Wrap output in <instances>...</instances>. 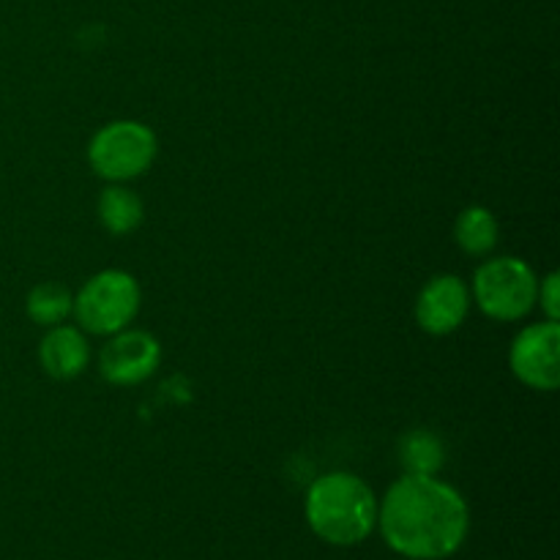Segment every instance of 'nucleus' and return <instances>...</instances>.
Returning a JSON list of instances; mask_svg holds the SVG:
<instances>
[{
    "label": "nucleus",
    "mask_w": 560,
    "mask_h": 560,
    "mask_svg": "<svg viewBox=\"0 0 560 560\" xmlns=\"http://www.w3.org/2000/svg\"><path fill=\"white\" fill-rule=\"evenodd\" d=\"M377 528L397 556L443 560L468 539L470 509L463 492L448 481L402 474L377 501Z\"/></svg>",
    "instance_id": "f257e3e1"
},
{
    "label": "nucleus",
    "mask_w": 560,
    "mask_h": 560,
    "mask_svg": "<svg viewBox=\"0 0 560 560\" xmlns=\"http://www.w3.org/2000/svg\"><path fill=\"white\" fill-rule=\"evenodd\" d=\"M312 534L331 547H355L377 528V498L361 476L331 470L312 481L304 501Z\"/></svg>",
    "instance_id": "f03ea898"
},
{
    "label": "nucleus",
    "mask_w": 560,
    "mask_h": 560,
    "mask_svg": "<svg viewBox=\"0 0 560 560\" xmlns=\"http://www.w3.org/2000/svg\"><path fill=\"white\" fill-rule=\"evenodd\" d=\"M142 304V290L129 271L107 268L88 279L74 295V320L82 331L113 337L129 328Z\"/></svg>",
    "instance_id": "7ed1b4c3"
},
{
    "label": "nucleus",
    "mask_w": 560,
    "mask_h": 560,
    "mask_svg": "<svg viewBox=\"0 0 560 560\" xmlns=\"http://www.w3.org/2000/svg\"><path fill=\"white\" fill-rule=\"evenodd\" d=\"M539 277L520 257H492L474 273L470 299L495 323L523 320L534 312Z\"/></svg>",
    "instance_id": "20e7f679"
},
{
    "label": "nucleus",
    "mask_w": 560,
    "mask_h": 560,
    "mask_svg": "<svg viewBox=\"0 0 560 560\" xmlns=\"http://www.w3.org/2000/svg\"><path fill=\"white\" fill-rule=\"evenodd\" d=\"M156 151L159 140L151 126L140 120H113L93 135L88 145V162L98 178L124 184L148 173Z\"/></svg>",
    "instance_id": "39448f33"
},
{
    "label": "nucleus",
    "mask_w": 560,
    "mask_h": 560,
    "mask_svg": "<svg viewBox=\"0 0 560 560\" xmlns=\"http://www.w3.org/2000/svg\"><path fill=\"white\" fill-rule=\"evenodd\" d=\"M509 366L534 392H556L560 386V323L525 326L509 348Z\"/></svg>",
    "instance_id": "423d86ee"
},
{
    "label": "nucleus",
    "mask_w": 560,
    "mask_h": 560,
    "mask_svg": "<svg viewBox=\"0 0 560 560\" xmlns=\"http://www.w3.org/2000/svg\"><path fill=\"white\" fill-rule=\"evenodd\" d=\"M162 364V345L153 334L124 328L113 334L98 355V372L113 386H137L148 381Z\"/></svg>",
    "instance_id": "0eeeda50"
},
{
    "label": "nucleus",
    "mask_w": 560,
    "mask_h": 560,
    "mask_svg": "<svg viewBox=\"0 0 560 560\" xmlns=\"http://www.w3.org/2000/svg\"><path fill=\"white\" fill-rule=\"evenodd\" d=\"M470 288L457 273H438L416 299V323L432 337L457 331L470 312Z\"/></svg>",
    "instance_id": "6e6552de"
},
{
    "label": "nucleus",
    "mask_w": 560,
    "mask_h": 560,
    "mask_svg": "<svg viewBox=\"0 0 560 560\" xmlns=\"http://www.w3.org/2000/svg\"><path fill=\"white\" fill-rule=\"evenodd\" d=\"M38 361L55 381H74L77 375H82L91 361V348L82 328L63 326V323L49 328L38 345Z\"/></svg>",
    "instance_id": "1a4fd4ad"
},
{
    "label": "nucleus",
    "mask_w": 560,
    "mask_h": 560,
    "mask_svg": "<svg viewBox=\"0 0 560 560\" xmlns=\"http://www.w3.org/2000/svg\"><path fill=\"white\" fill-rule=\"evenodd\" d=\"M145 219V206H142L140 195L126 186L113 184L102 191L98 197V222L104 224V230L113 235H129Z\"/></svg>",
    "instance_id": "9d476101"
},
{
    "label": "nucleus",
    "mask_w": 560,
    "mask_h": 560,
    "mask_svg": "<svg viewBox=\"0 0 560 560\" xmlns=\"http://www.w3.org/2000/svg\"><path fill=\"white\" fill-rule=\"evenodd\" d=\"M454 241L470 257H485L498 244V219L490 208L468 206L454 222Z\"/></svg>",
    "instance_id": "9b49d317"
},
{
    "label": "nucleus",
    "mask_w": 560,
    "mask_h": 560,
    "mask_svg": "<svg viewBox=\"0 0 560 560\" xmlns=\"http://www.w3.org/2000/svg\"><path fill=\"white\" fill-rule=\"evenodd\" d=\"M25 310H27V317H31L36 326H44V328L60 326L66 317H71V310H74V295H71L63 284L44 282L27 293Z\"/></svg>",
    "instance_id": "f8f14e48"
},
{
    "label": "nucleus",
    "mask_w": 560,
    "mask_h": 560,
    "mask_svg": "<svg viewBox=\"0 0 560 560\" xmlns=\"http://www.w3.org/2000/svg\"><path fill=\"white\" fill-rule=\"evenodd\" d=\"M399 463L405 474L435 476L443 465V443L430 430H413L399 441Z\"/></svg>",
    "instance_id": "ddd939ff"
},
{
    "label": "nucleus",
    "mask_w": 560,
    "mask_h": 560,
    "mask_svg": "<svg viewBox=\"0 0 560 560\" xmlns=\"http://www.w3.org/2000/svg\"><path fill=\"white\" fill-rule=\"evenodd\" d=\"M536 304H539L541 312H545V320H560V277H558V271H550L545 279H539Z\"/></svg>",
    "instance_id": "4468645a"
}]
</instances>
